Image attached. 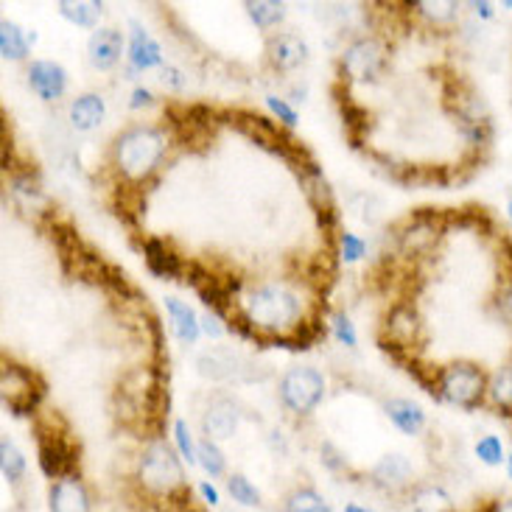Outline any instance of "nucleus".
Masks as SVG:
<instances>
[{"mask_svg":"<svg viewBox=\"0 0 512 512\" xmlns=\"http://www.w3.org/2000/svg\"><path fill=\"white\" fill-rule=\"evenodd\" d=\"M166 152V140L152 126H132L115 140V163L129 180H146Z\"/></svg>","mask_w":512,"mask_h":512,"instance_id":"f257e3e1","label":"nucleus"},{"mask_svg":"<svg viewBox=\"0 0 512 512\" xmlns=\"http://www.w3.org/2000/svg\"><path fill=\"white\" fill-rule=\"evenodd\" d=\"M487 387H490V375L473 364V361H454L448 364L440 381H437V392L445 401L462 406V409H476L487 401Z\"/></svg>","mask_w":512,"mask_h":512,"instance_id":"f03ea898","label":"nucleus"},{"mask_svg":"<svg viewBox=\"0 0 512 512\" xmlns=\"http://www.w3.org/2000/svg\"><path fill=\"white\" fill-rule=\"evenodd\" d=\"M247 317L266 331H286L300 317V300L280 286H263L247 297Z\"/></svg>","mask_w":512,"mask_h":512,"instance_id":"7ed1b4c3","label":"nucleus"},{"mask_svg":"<svg viewBox=\"0 0 512 512\" xmlns=\"http://www.w3.org/2000/svg\"><path fill=\"white\" fill-rule=\"evenodd\" d=\"M140 485L146 487L149 493H157V496H171L182 487V465L174 448L166 443H152L143 457H140Z\"/></svg>","mask_w":512,"mask_h":512,"instance_id":"20e7f679","label":"nucleus"},{"mask_svg":"<svg viewBox=\"0 0 512 512\" xmlns=\"http://www.w3.org/2000/svg\"><path fill=\"white\" fill-rule=\"evenodd\" d=\"M325 395V378L314 367H291L280 381V401L297 415H311Z\"/></svg>","mask_w":512,"mask_h":512,"instance_id":"39448f33","label":"nucleus"},{"mask_svg":"<svg viewBox=\"0 0 512 512\" xmlns=\"http://www.w3.org/2000/svg\"><path fill=\"white\" fill-rule=\"evenodd\" d=\"M384 68V48L375 40L353 42L342 56V70L353 82H373Z\"/></svg>","mask_w":512,"mask_h":512,"instance_id":"423d86ee","label":"nucleus"},{"mask_svg":"<svg viewBox=\"0 0 512 512\" xmlns=\"http://www.w3.org/2000/svg\"><path fill=\"white\" fill-rule=\"evenodd\" d=\"M238 429V406L233 398H224L216 395L208 403V412H205V434L208 440H230Z\"/></svg>","mask_w":512,"mask_h":512,"instance_id":"0eeeda50","label":"nucleus"},{"mask_svg":"<svg viewBox=\"0 0 512 512\" xmlns=\"http://www.w3.org/2000/svg\"><path fill=\"white\" fill-rule=\"evenodd\" d=\"M28 82H31L34 93L42 101H56V98L65 93V87H68V76H65V70L59 68L56 62L40 59V62H34L31 70H28Z\"/></svg>","mask_w":512,"mask_h":512,"instance_id":"6e6552de","label":"nucleus"},{"mask_svg":"<svg viewBox=\"0 0 512 512\" xmlns=\"http://www.w3.org/2000/svg\"><path fill=\"white\" fill-rule=\"evenodd\" d=\"M51 512H90V499H87V490L84 485L70 473L62 476L51 485Z\"/></svg>","mask_w":512,"mask_h":512,"instance_id":"1a4fd4ad","label":"nucleus"},{"mask_svg":"<svg viewBox=\"0 0 512 512\" xmlns=\"http://www.w3.org/2000/svg\"><path fill=\"white\" fill-rule=\"evenodd\" d=\"M87 54H90V62L98 70L115 68L121 54H124V37L118 31H112V28H98L87 42Z\"/></svg>","mask_w":512,"mask_h":512,"instance_id":"9d476101","label":"nucleus"},{"mask_svg":"<svg viewBox=\"0 0 512 512\" xmlns=\"http://www.w3.org/2000/svg\"><path fill=\"white\" fill-rule=\"evenodd\" d=\"M412 482V462L403 454H387L381 457V462L373 468V485L381 490H403Z\"/></svg>","mask_w":512,"mask_h":512,"instance_id":"9b49d317","label":"nucleus"},{"mask_svg":"<svg viewBox=\"0 0 512 512\" xmlns=\"http://www.w3.org/2000/svg\"><path fill=\"white\" fill-rule=\"evenodd\" d=\"M244 370L241 367V356H238L233 347H213L208 353L199 356V373L213 381H224V378H233Z\"/></svg>","mask_w":512,"mask_h":512,"instance_id":"f8f14e48","label":"nucleus"},{"mask_svg":"<svg viewBox=\"0 0 512 512\" xmlns=\"http://www.w3.org/2000/svg\"><path fill=\"white\" fill-rule=\"evenodd\" d=\"M266 51H269L272 65L280 70L300 68L305 59H308V45H305L300 37H294V34H280V37H272Z\"/></svg>","mask_w":512,"mask_h":512,"instance_id":"ddd939ff","label":"nucleus"},{"mask_svg":"<svg viewBox=\"0 0 512 512\" xmlns=\"http://www.w3.org/2000/svg\"><path fill=\"white\" fill-rule=\"evenodd\" d=\"M387 415L389 420L403 431V434H409V437H415L423 431L426 426V415H423V409L412 401H403V398H395V401H389L387 406Z\"/></svg>","mask_w":512,"mask_h":512,"instance_id":"4468645a","label":"nucleus"},{"mask_svg":"<svg viewBox=\"0 0 512 512\" xmlns=\"http://www.w3.org/2000/svg\"><path fill=\"white\" fill-rule=\"evenodd\" d=\"M101 121H104V98L96 93L79 96L70 104V124L76 129L87 132V129H96Z\"/></svg>","mask_w":512,"mask_h":512,"instance_id":"2eb2a0df","label":"nucleus"},{"mask_svg":"<svg viewBox=\"0 0 512 512\" xmlns=\"http://www.w3.org/2000/svg\"><path fill=\"white\" fill-rule=\"evenodd\" d=\"M487 401L504 415H512V359L501 364L496 373L490 375V387H487Z\"/></svg>","mask_w":512,"mask_h":512,"instance_id":"dca6fc26","label":"nucleus"},{"mask_svg":"<svg viewBox=\"0 0 512 512\" xmlns=\"http://www.w3.org/2000/svg\"><path fill=\"white\" fill-rule=\"evenodd\" d=\"M412 510L415 512H454V501L437 485H420L412 493Z\"/></svg>","mask_w":512,"mask_h":512,"instance_id":"f3484780","label":"nucleus"},{"mask_svg":"<svg viewBox=\"0 0 512 512\" xmlns=\"http://www.w3.org/2000/svg\"><path fill=\"white\" fill-rule=\"evenodd\" d=\"M283 512H333L328 499L314 487H297L283 499Z\"/></svg>","mask_w":512,"mask_h":512,"instance_id":"a211bd4d","label":"nucleus"},{"mask_svg":"<svg viewBox=\"0 0 512 512\" xmlns=\"http://www.w3.org/2000/svg\"><path fill=\"white\" fill-rule=\"evenodd\" d=\"M168 314H171V322H174V331L180 336L182 342H196V336H199V322H196L194 311L188 308V305H182L180 300H174V297H168L166 300Z\"/></svg>","mask_w":512,"mask_h":512,"instance_id":"6ab92c4d","label":"nucleus"},{"mask_svg":"<svg viewBox=\"0 0 512 512\" xmlns=\"http://www.w3.org/2000/svg\"><path fill=\"white\" fill-rule=\"evenodd\" d=\"M132 62H135V68H154V65H160L163 62V56H160V45L143 31V28H135V37H132Z\"/></svg>","mask_w":512,"mask_h":512,"instance_id":"aec40b11","label":"nucleus"},{"mask_svg":"<svg viewBox=\"0 0 512 512\" xmlns=\"http://www.w3.org/2000/svg\"><path fill=\"white\" fill-rule=\"evenodd\" d=\"M59 12L65 14L70 23H76V26H96L98 14H101V3H96V0H76V3L62 0Z\"/></svg>","mask_w":512,"mask_h":512,"instance_id":"412c9836","label":"nucleus"},{"mask_svg":"<svg viewBox=\"0 0 512 512\" xmlns=\"http://www.w3.org/2000/svg\"><path fill=\"white\" fill-rule=\"evenodd\" d=\"M146 261H149V269H152L154 275L160 277H174L180 272L177 258H174L160 241H149V244H146Z\"/></svg>","mask_w":512,"mask_h":512,"instance_id":"4be33fe9","label":"nucleus"},{"mask_svg":"<svg viewBox=\"0 0 512 512\" xmlns=\"http://www.w3.org/2000/svg\"><path fill=\"white\" fill-rule=\"evenodd\" d=\"M0 468H3V479L12 482V485H17L23 479V473H26V459L17 451V445L12 440L0 443Z\"/></svg>","mask_w":512,"mask_h":512,"instance_id":"5701e85b","label":"nucleus"},{"mask_svg":"<svg viewBox=\"0 0 512 512\" xmlns=\"http://www.w3.org/2000/svg\"><path fill=\"white\" fill-rule=\"evenodd\" d=\"M28 51L26 37H23V31L9 23V20H3L0 23V54L6 56V59H23Z\"/></svg>","mask_w":512,"mask_h":512,"instance_id":"b1692460","label":"nucleus"},{"mask_svg":"<svg viewBox=\"0 0 512 512\" xmlns=\"http://www.w3.org/2000/svg\"><path fill=\"white\" fill-rule=\"evenodd\" d=\"M473 451H476L479 462H485L487 468H501V465L507 462V451H504V445H501V440L496 434L479 437L476 445H473Z\"/></svg>","mask_w":512,"mask_h":512,"instance_id":"393cba45","label":"nucleus"},{"mask_svg":"<svg viewBox=\"0 0 512 512\" xmlns=\"http://www.w3.org/2000/svg\"><path fill=\"white\" fill-rule=\"evenodd\" d=\"M247 12H250V17L258 26L269 28L283 20L286 6H283V3H275V0H255V3H247Z\"/></svg>","mask_w":512,"mask_h":512,"instance_id":"a878e982","label":"nucleus"},{"mask_svg":"<svg viewBox=\"0 0 512 512\" xmlns=\"http://www.w3.org/2000/svg\"><path fill=\"white\" fill-rule=\"evenodd\" d=\"M227 490H230V496H233L238 504H244V507H258V504H261V493H258L250 479L241 476V473H230V476H227Z\"/></svg>","mask_w":512,"mask_h":512,"instance_id":"bb28decb","label":"nucleus"},{"mask_svg":"<svg viewBox=\"0 0 512 512\" xmlns=\"http://www.w3.org/2000/svg\"><path fill=\"white\" fill-rule=\"evenodd\" d=\"M196 462H199L210 476H222L224 468H227L224 454L219 451V445L213 443V440H202V443L196 445Z\"/></svg>","mask_w":512,"mask_h":512,"instance_id":"cd10ccee","label":"nucleus"},{"mask_svg":"<svg viewBox=\"0 0 512 512\" xmlns=\"http://www.w3.org/2000/svg\"><path fill=\"white\" fill-rule=\"evenodd\" d=\"M417 9L426 14L431 23H454L459 14V3H454V0H420Z\"/></svg>","mask_w":512,"mask_h":512,"instance_id":"c85d7f7f","label":"nucleus"},{"mask_svg":"<svg viewBox=\"0 0 512 512\" xmlns=\"http://www.w3.org/2000/svg\"><path fill=\"white\" fill-rule=\"evenodd\" d=\"M174 431H177V443H180L182 457L188 459V462H196V445L194 440H191V431H188V426H185L182 420H177Z\"/></svg>","mask_w":512,"mask_h":512,"instance_id":"c756f323","label":"nucleus"},{"mask_svg":"<svg viewBox=\"0 0 512 512\" xmlns=\"http://www.w3.org/2000/svg\"><path fill=\"white\" fill-rule=\"evenodd\" d=\"M333 328H336V336H339V342H345L347 347L356 345V331H353L350 319L339 314V317L333 319Z\"/></svg>","mask_w":512,"mask_h":512,"instance_id":"7c9ffc66","label":"nucleus"},{"mask_svg":"<svg viewBox=\"0 0 512 512\" xmlns=\"http://www.w3.org/2000/svg\"><path fill=\"white\" fill-rule=\"evenodd\" d=\"M269 107H272V112H275V115H280V118H283V124H289V126L297 124V115H294V110H291V107H286L280 98H269Z\"/></svg>","mask_w":512,"mask_h":512,"instance_id":"2f4dec72","label":"nucleus"},{"mask_svg":"<svg viewBox=\"0 0 512 512\" xmlns=\"http://www.w3.org/2000/svg\"><path fill=\"white\" fill-rule=\"evenodd\" d=\"M496 305H499V317L507 319V322L512 325V286H507V289L501 291Z\"/></svg>","mask_w":512,"mask_h":512,"instance_id":"473e14b6","label":"nucleus"},{"mask_svg":"<svg viewBox=\"0 0 512 512\" xmlns=\"http://www.w3.org/2000/svg\"><path fill=\"white\" fill-rule=\"evenodd\" d=\"M342 244H345V258H347V261H356L361 252H364V244H361L356 236H350V233H345Z\"/></svg>","mask_w":512,"mask_h":512,"instance_id":"72a5a7b5","label":"nucleus"},{"mask_svg":"<svg viewBox=\"0 0 512 512\" xmlns=\"http://www.w3.org/2000/svg\"><path fill=\"white\" fill-rule=\"evenodd\" d=\"M471 9L476 12V17H482V20H490V17L496 14V3H490V0H482V3H471Z\"/></svg>","mask_w":512,"mask_h":512,"instance_id":"f704fd0d","label":"nucleus"},{"mask_svg":"<svg viewBox=\"0 0 512 512\" xmlns=\"http://www.w3.org/2000/svg\"><path fill=\"white\" fill-rule=\"evenodd\" d=\"M482 512H512V496L510 499H499V501H493V504H487Z\"/></svg>","mask_w":512,"mask_h":512,"instance_id":"c9c22d12","label":"nucleus"},{"mask_svg":"<svg viewBox=\"0 0 512 512\" xmlns=\"http://www.w3.org/2000/svg\"><path fill=\"white\" fill-rule=\"evenodd\" d=\"M163 82H168V84H171V87H177V90H180V87H182L180 70H174V68L163 70Z\"/></svg>","mask_w":512,"mask_h":512,"instance_id":"e433bc0d","label":"nucleus"},{"mask_svg":"<svg viewBox=\"0 0 512 512\" xmlns=\"http://www.w3.org/2000/svg\"><path fill=\"white\" fill-rule=\"evenodd\" d=\"M152 101V93L149 90H135V98H132V107H140V104H149Z\"/></svg>","mask_w":512,"mask_h":512,"instance_id":"4c0bfd02","label":"nucleus"},{"mask_svg":"<svg viewBox=\"0 0 512 512\" xmlns=\"http://www.w3.org/2000/svg\"><path fill=\"white\" fill-rule=\"evenodd\" d=\"M202 496H205L210 504H219V493H216V490H213L210 485H202Z\"/></svg>","mask_w":512,"mask_h":512,"instance_id":"58836bf2","label":"nucleus"},{"mask_svg":"<svg viewBox=\"0 0 512 512\" xmlns=\"http://www.w3.org/2000/svg\"><path fill=\"white\" fill-rule=\"evenodd\" d=\"M205 331L210 333V336H219V333H222V328H219V325H216V319H205Z\"/></svg>","mask_w":512,"mask_h":512,"instance_id":"ea45409f","label":"nucleus"},{"mask_svg":"<svg viewBox=\"0 0 512 512\" xmlns=\"http://www.w3.org/2000/svg\"><path fill=\"white\" fill-rule=\"evenodd\" d=\"M504 468H507V476L512 479V454H507V462H504Z\"/></svg>","mask_w":512,"mask_h":512,"instance_id":"a19ab883","label":"nucleus"},{"mask_svg":"<svg viewBox=\"0 0 512 512\" xmlns=\"http://www.w3.org/2000/svg\"><path fill=\"white\" fill-rule=\"evenodd\" d=\"M345 512H370V510H361V507H356V504H347Z\"/></svg>","mask_w":512,"mask_h":512,"instance_id":"79ce46f5","label":"nucleus"},{"mask_svg":"<svg viewBox=\"0 0 512 512\" xmlns=\"http://www.w3.org/2000/svg\"><path fill=\"white\" fill-rule=\"evenodd\" d=\"M507 213H510V219H512V199H510V202H507Z\"/></svg>","mask_w":512,"mask_h":512,"instance_id":"37998d69","label":"nucleus"},{"mask_svg":"<svg viewBox=\"0 0 512 512\" xmlns=\"http://www.w3.org/2000/svg\"><path fill=\"white\" fill-rule=\"evenodd\" d=\"M510 417H512V415H510Z\"/></svg>","mask_w":512,"mask_h":512,"instance_id":"c03bdc74","label":"nucleus"}]
</instances>
